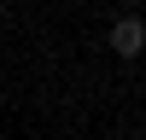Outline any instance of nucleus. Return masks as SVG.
Segmentation results:
<instances>
[{"instance_id":"obj_1","label":"nucleus","mask_w":146,"mask_h":140,"mask_svg":"<svg viewBox=\"0 0 146 140\" xmlns=\"http://www.w3.org/2000/svg\"><path fill=\"white\" fill-rule=\"evenodd\" d=\"M140 47H146V29H140V18H117V23H111V53L135 58Z\"/></svg>"},{"instance_id":"obj_2","label":"nucleus","mask_w":146,"mask_h":140,"mask_svg":"<svg viewBox=\"0 0 146 140\" xmlns=\"http://www.w3.org/2000/svg\"><path fill=\"white\" fill-rule=\"evenodd\" d=\"M0 23H6V12H0Z\"/></svg>"}]
</instances>
